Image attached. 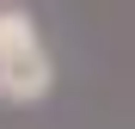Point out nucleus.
<instances>
[{"instance_id": "nucleus-1", "label": "nucleus", "mask_w": 135, "mask_h": 129, "mask_svg": "<svg viewBox=\"0 0 135 129\" xmlns=\"http://www.w3.org/2000/svg\"><path fill=\"white\" fill-rule=\"evenodd\" d=\"M49 80H55V68H49V49H43L31 12L0 6V98L31 104L49 92Z\"/></svg>"}]
</instances>
